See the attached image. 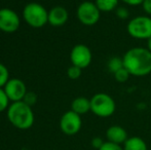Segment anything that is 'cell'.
Segmentation results:
<instances>
[{
  "label": "cell",
  "instance_id": "obj_2",
  "mask_svg": "<svg viewBox=\"0 0 151 150\" xmlns=\"http://www.w3.org/2000/svg\"><path fill=\"white\" fill-rule=\"evenodd\" d=\"M7 118L9 122L19 130H28L34 123V113L32 107L25 102H14L7 108Z\"/></svg>",
  "mask_w": 151,
  "mask_h": 150
},
{
  "label": "cell",
  "instance_id": "obj_8",
  "mask_svg": "<svg viewBox=\"0 0 151 150\" xmlns=\"http://www.w3.org/2000/svg\"><path fill=\"white\" fill-rule=\"evenodd\" d=\"M93 60V55L88 46L84 44H76L70 52V61L72 65L81 69L88 67Z\"/></svg>",
  "mask_w": 151,
  "mask_h": 150
},
{
  "label": "cell",
  "instance_id": "obj_18",
  "mask_svg": "<svg viewBox=\"0 0 151 150\" xmlns=\"http://www.w3.org/2000/svg\"><path fill=\"white\" fill-rule=\"evenodd\" d=\"M113 76H114V79H115L116 81L122 83V82H125L127 79H129V77L131 76V74H129V71L123 67V68H121L120 70L116 71V72L113 74Z\"/></svg>",
  "mask_w": 151,
  "mask_h": 150
},
{
  "label": "cell",
  "instance_id": "obj_10",
  "mask_svg": "<svg viewBox=\"0 0 151 150\" xmlns=\"http://www.w3.org/2000/svg\"><path fill=\"white\" fill-rule=\"evenodd\" d=\"M6 96L8 97L9 101L14 102H20L23 101L25 95L27 94V88L24 81L19 78H12L7 81V83L3 88Z\"/></svg>",
  "mask_w": 151,
  "mask_h": 150
},
{
  "label": "cell",
  "instance_id": "obj_17",
  "mask_svg": "<svg viewBox=\"0 0 151 150\" xmlns=\"http://www.w3.org/2000/svg\"><path fill=\"white\" fill-rule=\"evenodd\" d=\"M9 80V72L5 65L0 63V88H3L4 85Z\"/></svg>",
  "mask_w": 151,
  "mask_h": 150
},
{
  "label": "cell",
  "instance_id": "obj_12",
  "mask_svg": "<svg viewBox=\"0 0 151 150\" xmlns=\"http://www.w3.org/2000/svg\"><path fill=\"white\" fill-rule=\"evenodd\" d=\"M106 138L107 141L115 144H124L125 141L129 139L127 133L122 126H111L106 131Z\"/></svg>",
  "mask_w": 151,
  "mask_h": 150
},
{
  "label": "cell",
  "instance_id": "obj_21",
  "mask_svg": "<svg viewBox=\"0 0 151 150\" xmlns=\"http://www.w3.org/2000/svg\"><path fill=\"white\" fill-rule=\"evenodd\" d=\"M23 102H25L27 105L32 107L37 102V95L33 92H27V94L25 95L24 99H23Z\"/></svg>",
  "mask_w": 151,
  "mask_h": 150
},
{
  "label": "cell",
  "instance_id": "obj_27",
  "mask_svg": "<svg viewBox=\"0 0 151 150\" xmlns=\"http://www.w3.org/2000/svg\"><path fill=\"white\" fill-rule=\"evenodd\" d=\"M147 48H148V50L151 52V37L147 40Z\"/></svg>",
  "mask_w": 151,
  "mask_h": 150
},
{
  "label": "cell",
  "instance_id": "obj_5",
  "mask_svg": "<svg viewBox=\"0 0 151 150\" xmlns=\"http://www.w3.org/2000/svg\"><path fill=\"white\" fill-rule=\"evenodd\" d=\"M127 30L133 38L148 40L151 37V18L148 16L135 17L129 22Z\"/></svg>",
  "mask_w": 151,
  "mask_h": 150
},
{
  "label": "cell",
  "instance_id": "obj_22",
  "mask_svg": "<svg viewBox=\"0 0 151 150\" xmlns=\"http://www.w3.org/2000/svg\"><path fill=\"white\" fill-rule=\"evenodd\" d=\"M99 150H123V147H121V145L119 144H115V143L106 141Z\"/></svg>",
  "mask_w": 151,
  "mask_h": 150
},
{
  "label": "cell",
  "instance_id": "obj_1",
  "mask_svg": "<svg viewBox=\"0 0 151 150\" xmlns=\"http://www.w3.org/2000/svg\"><path fill=\"white\" fill-rule=\"evenodd\" d=\"M123 67L133 76L141 77L151 73V52L147 47L129 48L122 57Z\"/></svg>",
  "mask_w": 151,
  "mask_h": 150
},
{
  "label": "cell",
  "instance_id": "obj_9",
  "mask_svg": "<svg viewBox=\"0 0 151 150\" xmlns=\"http://www.w3.org/2000/svg\"><path fill=\"white\" fill-rule=\"evenodd\" d=\"M21 24L20 17L10 8L0 9V30L5 33H14L19 29Z\"/></svg>",
  "mask_w": 151,
  "mask_h": 150
},
{
  "label": "cell",
  "instance_id": "obj_25",
  "mask_svg": "<svg viewBox=\"0 0 151 150\" xmlns=\"http://www.w3.org/2000/svg\"><path fill=\"white\" fill-rule=\"evenodd\" d=\"M142 6H143L144 11H145L147 14L151 16V0H144Z\"/></svg>",
  "mask_w": 151,
  "mask_h": 150
},
{
  "label": "cell",
  "instance_id": "obj_15",
  "mask_svg": "<svg viewBox=\"0 0 151 150\" xmlns=\"http://www.w3.org/2000/svg\"><path fill=\"white\" fill-rule=\"evenodd\" d=\"M95 3L100 11L109 12L117 8L118 0H96Z\"/></svg>",
  "mask_w": 151,
  "mask_h": 150
},
{
  "label": "cell",
  "instance_id": "obj_16",
  "mask_svg": "<svg viewBox=\"0 0 151 150\" xmlns=\"http://www.w3.org/2000/svg\"><path fill=\"white\" fill-rule=\"evenodd\" d=\"M107 67L112 73H115L116 71L120 70L121 68H123V60L122 58L119 57H113L111 58L107 63Z\"/></svg>",
  "mask_w": 151,
  "mask_h": 150
},
{
  "label": "cell",
  "instance_id": "obj_19",
  "mask_svg": "<svg viewBox=\"0 0 151 150\" xmlns=\"http://www.w3.org/2000/svg\"><path fill=\"white\" fill-rule=\"evenodd\" d=\"M81 70H82V69L79 68V67L72 65V66H70L69 68H68V70H67L68 77H69L70 79H72V80L78 79V78L80 77V75H81Z\"/></svg>",
  "mask_w": 151,
  "mask_h": 150
},
{
  "label": "cell",
  "instance_id": "obj_28",
  "mask_svg": "<svg viewBox=\"0 0 151 150\" xmlns=\"http://www.w3.org/2000/svg\"><path fill=\"white\" fill-rule=\"evenodd\" d=\"M150 108H151V101H150Z\"/></svg>",
  "mask_w": 151,
  "mask_h": 150
},
{
  "label": "cell",
  "instance_id": "obj_4",
  "mask_svg": "<svg viewBox=\"0 0 151 150\" xmlns=\"http://www.w3.org/2000/svg\"><path fill=\"white\" fill-rule=\"evenodd\" d=\"M115 101L108 94L98 93L91 99V111L99 117H109L115 112Z\"/></svg>",
  "mask_w": 151,
  "mask_h": 150
},
{
  "label": "cell",
  "instance_id": "obj_7",
  "mask_svg": "<svg viewBox=\"0 0 151 150\" xmlns=\"http://www.w3.org/2000/svg\"><path fill=\"white\" fill-rule=\"evenodd\" d=\"M81 126L82 120L80 115L72 110L64 113L60 119V128L67 136L76 135L80 131Z\"/></svg>",
  "mask_w": 151,
  "mask_h": 150
},
{
  "label": "cell",
  "instance_id": "obj_6",
  "mask_svg": "<svg viewBox=\"0 0 151 150\" xmlns=\"http://www.w3.org/2000/svg\"><path fill=\"white\" fill-rule=\"evenodd\" d=\"M77 19L84 26H93L100 20L101 11L97 7L95 2L83 1L79 4L76 10Z\"/></svg>",
  "mask_w": 151,
  "mask_h": 150
},
{
  "label": "cell",
  "instance_id": "obj_11",
  "mask_svg": "<svg viewBox=\"0 0 151 150\" xmlns=\"http://www.w3.org/2000/svg\"><path fill=\"white\" fill-rule=\"evenodd\" d=\"M68 18V10L63 6H55L48 11V24L54 27H61L65 25Z\"/></svg>",
  "mask_w": 151,
  "mask_h": 150
},
{
  "label": "cell",
  "instance_id": "obj_20",
  "mask_svg": "<svg viewBox=\"0 0 151 150\" xmlns=\"http://www.w3.org/2000/svg\"><path fill=\"white\" fill-rule=\"evenodd\" d=\"M8 103H9V99L6 96L3 88H0V112H3L9 107Z\"/></svg>",
  "mask_w": 151,
  "mask_h": 150
},
{
  "label": "cell",
  "instance_id": "obj_24",
  "mask_svg": "<svg viewBox=\"0 0 151 150\" xmlns=\"http://www.w3.org/2000/svg\"><path fill=\"white\" fill-rule=\"evenodd\" d=\"M91 147H93V148L99 150L102 146H103L104 141H103V139L100 138V137H95V138H93V140H91Z\"/></svg>",
  "mask_w": 151,
  "mask_h": 150
},
{
  "label": "cell",
  "instance_id": "obj_26",
  "mask_svg": "<svg viewBox=\"0 0 151 150\" xmlns=\"http://www.w3.org/2000/svg\"><path fill=\"white\" fill-rule=\"evenodd\" d=\"M123 3L127 4V5L131 6H137V5H141L143 4L144 0H121Z\"/></svg>",
  "mask_w": 151,
  "mask_h": 150
},
{
  "label": "cell",
  "instance_id": "obj_23",
  "mask_svg": "<svg viewBox=\"0 0 151 150\" xmlns=\"http://www.w3.org/2000/svg\"><path fill=\"white\" fill-rule=\"evenodd\" d=\"M115 12L117 18H119L120 20H125L129 16V11L127 7H117L115 9Z\"/></svg>",
  "mask_w": 151,
  "mask_h": 150
},
{
  "label": "cell",
  "instance_id": "obj_13",
  "mask_svg": "<svg viewBox=\"0 0 151 150\" xmlns=\"http://www.w3.org/2000/svg\"><path fill=\"white\" fill-rule=\"evenodd\" d=\"M71 110L79 115L88 113L91 111V100L86 99V97H78L74 99L71 103Z\"/></svg>",
  "mask_w": 151,
  "mask_h": 150
},
{
  "label": "cell",
  "instance_id": "obj_3",
  "mask_svg": "<svg viewBox=\"0 0 151 150\" xmlns=\"http://www.w3.org/2000/svg\"><path fill=\"white\" fill-rule=\"evenodd\" d=\"M23 18L29 26L41 28L48 23V11L37 2L28 3L23 9Z\"/></svg>",
  "mask_w": 151,
  "mask_h": 150
},
{
  "label": "cell",
  "instance_id": "obj_14",
  "mask_svg": "<svg viewBox=\"0 0 151 150\" xmlns=\"http://www.w3.org/2000/svg\"><path fill=\"white\" fill-rule=\"evenodd\" d=\"M123 150H148L146 142L140 137H131L123 144Z\"/></svg>",
  "mask_w": 151,
  "mask_h": 150
}]
</instances>
